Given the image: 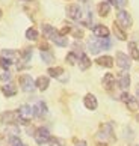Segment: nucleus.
Masks as SVG:
<instances>
[{"label": "nucleus", "instance_id": "6ab92c4d", "mask_svg": "<svg viewBox=\"0 0 139 146\" xmlns=\"http://www.w3.org/2000/svg\"><path fill=\"white\" fill-rule=\"evenodd\" d=\"M35 86H36L39 90H45V89L50 86L49 77H45V75H41V77H38V78H36V82H35Z\"/></svg>", "mask_w": 139, "mask_h": 146}, {"label": "nucleus", "instance_id": "4c0bfd02", "mask_svg": "<svg viewBox=\"0 0 139 146\" xmlns=\"http://www.w3.org/2000/svg\"><path fill=\"white\" fill-rule=\"evenodd\" d=\"M39 48H41L42 51H49V50H50L49 45H47V42H41V44H39Z\"/></svg>", "mask_w": 139, "mask_h": 146}, {"label": "nucleus", "instance_id": "c9c22d12", "mask_svg": "<svg viewBox=\"0 0 139 146\" xmlns=\"http://www.w3.org/2000/svg\"><path fill=\"white\" fill-rule=\"evenodd\" d=\"M0 80H2V82H8V80H11V74L8 71L0 72Z\"/></svg>", "mask_w": 139, "mask_h": 146}, {"label": "nucleus", "instance_id": "39448f33", "mask_svg": "<svg viewBox=\"0 0 139 146\" xmlns=\"http://www.w3.org/2000/svg\"><path fill=\"white\" fill-rule=\"evenodd\" d=\"M97 137L100 140H109V139H115L114 137V127L112 123H103L100 127L98 133H97Z\"/></svg>", "mask_w": 139, "mask_h": 146}, {"label": "nucleus", "instance_id": "c85d7f7f", "mask_svg": "<svg viewBox=\"0 0 139 146\" xmlns=\"http://www.w3.org/2000/svg\"><path fill=\"white\" fill-rule=\"evenodd\" d=\"M41 59L45 63H51L53 60H55V56H53L50 51H41Z\"/></svg>", "mask_w": 139, "mask_h": 146}, {"label": "nucleus", "instance_id": "c03bdc74", "mask_svg": "<svg viewBox=\"0 0 139 146\" xmlns=\"http://www.w3.org/2000/svg\"><path fill=\"white\" fill-rule=\"evenodd\" d=\"M0 18H2V9H0Z\"/></svg>", "mask_w": 139, "mask_h": 146}, {"label": "nucleus", "instance_id": "bb28decb", "mask_svg": "<svg viewBox=\"0 0 139 146\" xmlns=\"http://www.w3.org/2000/svg\"><path fill=\"white\" fill-rule=\"evenodd\" d=\"M63 74V69L61 66H55V68H49V75L53 78H59Z\"/></svg>", "mask_w": 139, "mask_h": 146}, {"label": "nucleus", "instance_id": "423d86ee", "mask_svg": "<svg viewBox=\"0 0 139 146\" xmlns=\"http://www.w3.org/2000/svg\"><path fill=\"white\" fill-rule=\"evenodd\" d=\"M65 11H67L68 18H71V20H80L82 15H83V11H82V8H80L77 3H70Z\"/></svg>", "mask_w": 139, "mask_h": 146}, {"label": "nucleus", "instance_id": "20e7f679", "mask_svg": "<svg viewBox=\"0 0 139 146\" xmlns=\"http://www.w3.org/2000/svg\"><path fill=\"white\" fill-rule=\"evenodd\" d=\"M33 136H35V140H36V143H38V145H45V143H49L50 139H51L49 129H47L45 127L38 128V129L35 131Z\"/></svg>", "mask_w": 139, "mask_h": 146}, {"label": "nucleus", "instance_id": "f8f14e48", "mask_svg": "<svg viewBox=\"0 0 139 146\" xmlns=\"http://www.w3.org/2000/svg\"><path fill=\"white\" fill-rule=\"evenodd\" d=\"M32 110H33V116L35 117H42L47 113V106H45V102H36V104L32 107Z\"/></svg>", "mask_w": 139, "mask_h": 146}, {"label": "nucleus", "instance_id": "cd10ccee", "mask_svg": "<svg viewBox=\"0 0 139 146\" xmlns=\"http://www.w3.org/2000/svg\"><path fill=\"white\" fill-rule=\"evenodd\" d=\"M20 56H21V62H29L30 57H32V48H24V50L20 53Z\"/></svg>", "mask_w": 139, "mask_h": 146}, {"label": "nucleus", "instance_id": "4be33fe9", "mask_svg": "<svg viewBox=\"0 0 139 146\" xmlns=\"http://www.w3.org/2000/svg\"><path fill=\"white\" fill-rule=\"evenodd\" d=\"M2 92H3V95H5V96H14L15 94H17V88H15L14 84L8 83V84L2 86Z\"/></svg>", "mask_w": 139, "mask_h": 146}, {"label": "nucleus", "instance_id": "412c9836", "mask_svg": "<svg viewBox=\"0 0 139 146\" xmlns=\"http://www.w3.org/2000/svg\"><path fill=\"white\" fill-rule=\"evenodd\" d=\"M0 56L5 57V59H8L9 62L14 63V60L18 57V53L14 51V50H2V51H0Z\"/></svg>", "mask_w": 139, "mask_h": 146}, {"label": "nucleus", "instance_id": "1a4fd4ad", "mask_svg": "<svg viewBox=\"0 0 139 146\" xmlns=\"http://www.w3.org/2000/svg\"><path fill=\"white\" fill-rule=\"evenodd\" d=\"M2 122L6 125H12V123L18 122V113L17 111H5L2 115Z\"/></svg>", "mask_w": 139, "mask_h": 146}, {"label": "nucleus", "instance_id": "37998d69", "mask_svg": "<svg viewBox=\"0 0 139 146\" xmlns=\"http://www.w3.org/2000/svg\"><path fill=\"white\" fill-rule=\"evenodd\" d=\"M21 2H30V0H21Z\"/></svg>", "mask_w": 139, "mask_h": 146}, {"label": "nucleus", "instance_id": "7c9ffc66", "mask_svg": "<svg viewBox=\"0 0 139 146\" xmlns=\"http://www.w3.org/2000/svg\"><path fill=\"white\" fill-rule=\"evenodd\" d=\"M9 146H24V145H23V142H21L17 136H11V139H9Z\"/></svg>", "mask_w": 139, "mask_h": 146}, {"label": "nucleus", "instance_id": "2eb2a0df", "mask_svg": "<svg viewBox=\"0 0 139 146\" xmlns=\"http://www.w3.org/2000/svg\"><path fill=\"white\" fill-rule=\"evenodd\" d=\"M112 30H114V35H115L116 38H118L120 41H126V39H127V33H126V30L122 29L121 26H120L118 23H116V21L114 23V27H112Z\"/></svg>", "mask_w": 139, "mask_h": 146}, {"label": "nucleus", "instance_id": "f03ea898", "mask_svg": "<svg viewBox=\"0 0 139 146\" xmlns=\"http://www.w3.org/2000/svg\"><path fill=\"white\" fill-rule=\"evenodd\" d=\"M116 23H118L122 29H127V27H132L133 24V20H132V15L124 9H120L118 14H116Z\"/></svg>", "mask_w": 139, "mask_h": 146}, {"label": "nucleus", "instance_id": "0eeeda50", "mask_svg": "<svg viewBox=\"0 0 139 146\" xmlns=\"http://www.w3.org/2000/svg\"><path fill=\"white\" fill-rule=\"evenodd\" d=\"M20 86H21V89H23L24 92H33L35 88H36L33 78H32L29 74H24V75L20 77Z\"/></svg>", "mask_w": 139, "mask_h": 146}, {"label": "nucleus", "instance_id": "b1692460", "mask_svg": "<svg viewBox=\"0 0 139 146\" xmlns=\"http://www.w3.org/2000/svg\"><path fill=\"white\" fill-rule=\"evenodd\" d=\"M118 83H120V88L127 89V88L130 86V75H129V74H126V72L120 74V80H118Z\"/></svg>", "mask_w": 139, "mask_h": 146}, {"label": "nucleus", "instance_id": "a18cd8bd", "mask_svg": "<svg viewBox=\"0 0 139 146\" xmlns=\"http://www.w3.org/2000/svg\"><path fill=\"white\" fill-rule=\"evenodd\" d=\"M82 2H85V0H82Z\"/></svg>", "mask_w": 139, "mask_h": 146}, {"label": "nucleus", "instance_id": "473e14b6", "mask_svg": "<svg viewBox=\"0 0 139 146\" xmlns=\"http://www.w3.org/2000/svg\"><path fill=\"white\" fill-rule=\"evenodd\" d=\"M73 30V27H71V26H68V24H65V26H63V27L59 30V33L62 35V36H65L67 33H70V32H71Z\"/></svg>", "mask_w": 139, "mask_h": 146}, {"label": "nucleus", "instance_id": "aec40b11", "mask_svg": "<svg viewBox=\"0 0 139 146\" xmlns=\"http://www.w3.org/2000/svg\"><path fill=\"white\" fill-rule=\"evenodd\" d=\"M77 63H79V68L82 69V71H86V69L91 66V60H89V57L85 54H80L79 56V60H77Z\"/></svg>", "mask_w": 139, "mask_h": 146}, {"label": "nucleus", "instance_id": "dca6fc26", "mask_svg": "<svg viewBox=\"0 0 139 146\" xmlns=\"http://www.w3.org/2000/svg\"><path fill=\"white\" fill-rule=\"evenodd\" d=\"M103 86L106 90H112L115 88V77L114 74H106L103 77Z\"/></svg>", "mask_w": 139, "mask_h": 146}, {"label": "nucleus", "instance_id": "79ce46f5", "mask_svg": "<svg viewBox=\"0 0 139 146\" xmlns=\"http://www.w3.org/2000/svg\"><path fill=\"white\" fill-rule=\"evenodd\" d=\"M136 94H138V96H139V88H138V90H136Z\"/></svg>", "mask_w": 139, "mask_h": 146}, {"label": "nucleus", "instance_id": "c756f323", "mask_svg": "<svg viewBox=\"0 0 139 146\" xmlns=\"http://www.w3.org/2000/svg\"><path fill=\"white\" fill-rule=\"evenodd\" d=\"M77 60H79V57H77V54H76L74 51H70L68 54H67V62H68L70 65H74Z\"/></svg>", "mask_w": 139, "mask_h": 146}, {"label": "nucleus", "instance_id": "72a5a7b5", "mask_svg": "<svg viewBox=\"0 0 139 146\" xmlns=\"http://www.w3.org/2000/svg\"><path fill=\"white\" fill-rule=\"evenodd\" d=\"M49 143H50V146H63V143L61 142L59 139H56V137H51Z\"/></svg>", "mask_w": 139, "mask_h": 146}, {"label": "nucleus", "instance_id": "9b49d317", "mask_svg": "<svg viewBox=\"0 0 139 146\" xmlns=\"http://www.w3.org/2000/svg\"><path fill=\"white\" fill-rule=\"evenodd\" d=\"M92 32L97 38H109V29L104 24H95L92 27Z\"/></svg>", "mask_w": 139, "mask_h": 146}, {"label": "nucleus", "instance_id": "ddd939ff", "mask_svg": "<svg viewBox=\"0 0 139 146\" xmlns=\"http://www.w3.org/2000/svg\"><path fill=\"white\" fill-rule=\"evenodd\" d=\"M42 33H44V36L47 38V39H53L57 33H59V30H56L53 26H50V24H42Z\"/></svg>", "mask_w": 139, "mask_h": 146}, {"label": "nucleus", "instance_id": "a19ab883", "mask_svg": "<svg viewBox=\"0 0 139 146\" xmlns=\"http://www.w3.org/2000/svg\"><path fill=\"white\" fill-rule=\"evenodd\" d=\"M95 146H108V145H106V143H103V142H98V143L95 145Z\"/></svg>", "mask_w": 139, "mask_h": 146}, {"label": "nucleus", "instance_id": "6e6552de", "mask_svg": "<svg viewBox=\"0 0 139 146\" xmlns=\"http://www.w3.org/2000/svg\"><path fill=\"white\" fill-rule=\"evenodd\" d=\"M116 65L121 68V69H129L132 66V62H130V57L126 54V53H121L118 51L116 53Z\"/></svg>", "mask_w": 139, "mask_h": 146}, {"label": "nucleus", "instance_id": "f257e3e1", "mask_svg": "<svg viewBox=\"0 0 139 146\" xmlns=\"http://www.w3.org/2000/svg\"><path fill=\"white\" fill-rule=\"evenodd\" d=\"M112 42L109 38H92V39H89L88 42V48L89 51L92 53V54H98V53L101 50H108V48H110Z\"/></svg>", "mask_w": 139, "mask_h": 146}, {"label": "nucleus", "instance_id": "2f4dec72", "mask_svg": "<svg viewBox=\"0 0 139 146\" xmlns=\"http://www.w3.org/2000/svg\"><path fill=\"white\" fill-rule=\"evenodd\" d=\"M11 65H12V62H9L8 59H5V57H2L0 56V66H2L3 69H8Z\"/></svg>", "mask_w": 139, "mask_h": 146}, {"label": "nucleus", "instance_id": "5701e85b", "mask_svg": "<svg viewBox=\"0 0 139 146\" xmlns=\"http://www.w3.org/2000/svg\"><path fill=\"white\" fill-rule=\"evenodd\" d=\"M129 51H130V57L133 60H139V48L136 42H129Z\"/></svg>", "mask_w": 139, "mask_h": 146}, {"label": "nucleus", "instance_id": "4468645a", "mask_svg": "<svg viewBox=\"0 0 139 146\" xmlns=\"http://www.w3.org/2000/svg\"><path fill=\"white\" fill-rule=\"evenodd\" d=\"M120 98H121V101H122V102H126V104L129 106L132 110H135L136 107H138V104H136V100L133 98V96H132L130 94H127V92H122Z\"/></svg>", "mask_w": 139, "mask_h": 146}, {"label": "nucleus", "instance_id": "a878e982", "mask_svg": "<svg viewBox=\"0 0 139 146\" xmlns=\"http://www.w3.org/2000/svg\"><path fill=\"white\" fill-rule=\"evenodd\" d=\"M38 36H39V33H38V30H36L35 27H29L27 30H26V38H27L29 41H36Z\"/></svg>", "mask_w": 139, "mask_h": 146}, {"label": "nucleus", "instance_id": "7ed1b4c3", "mask_svg": "<svg viewBox=\"0 0 139 146\" xmlns=\"http://www.w3.org/2000/svg\"><path fill=\"white\" fill-rule=\"evenodd\" d=\"M17 113H18V122L23 123V125H27L30 116H33V110H32V107L27 106V104L21 106Z\"/></svg>", "mask_w": 139, "mask_h": 146}, {"label": "nucleus", "instance_id": "e433bc0d", "mask_svg": "<svg viewBox=\"0 0 139 146\" xmlns=\"http://www.w3.org/2000/svg\"><path fill=\"white\" fill-rule=\"evenodd\" d=\"M8 134H11V136H15V134H18V128L17 127H11V128H8Z\"/></svg>", "mask_w": 139, "mask_h": 146}, {"label": "nucleus", "instance_id": "393cba45", "mask_svg": "<svg viewBox=\"0 0 139 146\" xmlns=\"http://www.w3.org/2000/svg\"><path fill=\"white\" fill-rule=\"evenodd\" d=\"M51 41L55 42L56 45H59V47H67V45H68V39H67L65 36H62L61 33H57V35L51 39Z\"/></svg>", "mask_w": 139, "mask_h": 146}, {"label": "nucleus", "instance_id": "a211bd4d", "mask_svg": "<svg viewBox=\"0 0 139 146\" xmlns=\"http://www.w3.org/2000/svg\"><path fill=\"white\" fill-rule=\"evenodd\" d=\"M97 65H100V66H104V68H112L114 66V59H112L110 56H100L97 57Z\"/></svg>", "mask_w": 139, "mask_h": 146}, {"label": "nucleus", "instance_id": "58836bf2", "mask_svg": "<svg viewBox=\"0 0 139 146\" xmlns=\"http://www.w3.org/2000/svg\"><path fill=\"white\" fill-rule=\"evenodd\" d=\"M116 5H118V8H122L127 5V0H116Z\"/></svg>", "mask_w": 139, "mask_h": 146}, {"label": "nucleus", "instance_id": "49530a36", "mask_svg": "<svg viewBox=\"0 0 139 146\" xmlns=\"http://www.w3.org/2000/svg\"><path fill=\"white\" fill-rule=\"evenodd\" d=\"M67 2H70V0H67Z\"/></svg>", "mask_w": 139, "mask_h": 146}, {"label": "nucleus", "instance_id": "f704fd0d", "mask_svg": "<svg viewBox=\"0 0 139 146\" xmlns=\"http://www.w3.org/2000/svg\"><path fill=\"white\" fill-rule=\"evenodd\" d=\"M71 32H73L74 38H77V39H80V38H83V30H82V29H73Z\"/></svg>", "mask_w": 139, "mask_h": 146}, {"label": "nucleus", "instance_id": "ea45409f", "mask_svg": "<svg viewBox=\"0 0 139 146\" xmlns=\"http://www.w3.org/2000/svg\"><path fill=\"white\" fill-rule=\"evenodd\" d=\"M76 146H86V142H85V140H80V142L76 143Z\"/></svg>", "mask_w": 139, "mask_h": 146}, {"label": "nucleus", "instance_id": "f3484780", "mask_svg": "<svg viewBox=\"0 0 139 146\" xmlns=\"http://www.w3.org/2000/svg\"><path fill=\"white\" fill-rule=\"evenodd\" d=\"M97 11H98V15L100 17H108L110 14V3L108 2H100L98 6H97Z\"/></svg>", "mask_w": 139, "mask_h": 146}, {"label": "nucleus", "instance_id": "9d476101", "mask_svg": "<svg viewBox=\"0 0 139 146\" xmlns=\"http://www.w3.org/2000/svg\"><path fill=\"white\" fill-rule=\"evenodd\" d=\"M83 104H85V107H86L88 110H95L97 109V106H98V102H97V98L92 95V94H86L85 95V98H83Z\"/></svg>", "mask_w": 139, "mask_h": 146}]
</instances>
